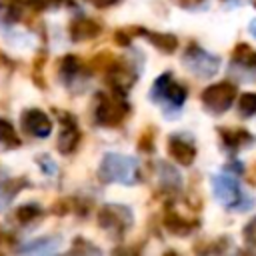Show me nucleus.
Segmentation results:
<instances>
[{
  "label": "nucleus",
  "instance_id": "8",
  "mask_svg": "<svg viewBox=\"0 0 256 256\" xmlns=\"http://www.w3.org/2000/svg\"><path fill=\"white\" fill-rule=\"evenodd\" d=\"M214 194L222 204H234L238 198V188L230 178L218 176L214 178Z\"/></svg>",
  "mask_w": 256,
  "mask_h": 256
},
{
  "label": "nucleus",
  "instance_id": "17",
  "mask_svg": "<svg viewBox=\"0 0 256 256\" xmlns=\"http://www.w3.org/2000/svg\"><path fill=\"white\" fill-rule=\"evenodd\" d=\"M240 110L244 114H254L256 112V94L254 92H246L240 96Z\"/></svg>",
  "mask_w": 256,
  "mask_h": 256
},
{
  "label": "nucleus",
  "instance_id": "19",
  "mask_svg": "<svg viewBox=\"0 0 256 256\" xmlns=\"http://www.w3.org/2000/svg\"><path fill=\"white\" fill-rule=\"evenodd\" d=\"M222 136L226 138V142H228V146H236L240 140H246V138H250L246 132H242V130H232V132H222Z\"/></svg>",
  "mask_w": 256,
  "mask_h": 256
},
{
  "label": "nucleus",
  "instance_id": "16",
  "mask_svg": "<svg viewBox=\"0 0 256 256\" xmlns=\"http://www.w3.org/2000/svg\"><path fill=\"white\" fill-rule=\"evenodd\" d=\"M40 214V208L36 206V204H24V206H20L18 210H16V218L20 220V222H30L32 218H36Z\"/></svg>",
  "mask_w": 256,
  "mask_h": 256
},
{
  "label": "nucleus",
  "instance_id": "3",
  "mask_svg": "<svg viewBox=\"0 0 256 256\" xmlns=\"http://www.w3.org/2000/svg\"><path fill=\"white\" fill-rule=\"evenodd\" d=\"M128 112V106L122 102V98H110V96H100V104L96 108V120L106 126L118 124Z\"/></svg>",
  "mask_w": 256,
  "mask_h": 256
},
{
  "label": "nucleus",
  "instance_id": "2",
  "mask_svg": "<svg viewBox=\"0 0 256 256\" xmlns=\"http://www.w3.org/2000/svg\"><path fill=\"white\" fill-rule=\"evenodd\" d=\"M236 96V88L230 82H220V84H212L202 92V102L206 108H210L212 112H224L226 108H230L232 100Z\"/></svg>",
  "mask_w": 256,
  "mask_h": 256
},
{
  "label": "nucleus",
  "instance_id": "12",
  "mask_svg": "<svg viewBox=\"0 0 256 256\" xmlns=\"http://www.w3.org/2000/svg\"><path fill=\"white\" fill-rule=\"evenodd\" d=\"M150 42L158 48V50H164V52H174L176 46H178V38L172 36V34H160V32H150L148 34Z\"/></svg>",
  "mask_w": 256,
  "mask_h": 256
},
{
  "label": "nucleus",
  "instance_id": "13",
  "mask_svg": "<svg viewBox=\"0 0 256 256\" xmlns=\"http://www.w3.org/2000/svg\"><path fill=\"white\" fill-rule=\"evenodd\" d=\"M0 144H6L10 148H18L20 146V138H18L14 126L8 120H2V118H0Z\"/></svg>",
  "mask_w": 256,
  "mask_h": 256
},
{
  "label": "nucleus",
  "instance_id": "21",
  "mask_svg": "<svg viewBox=\"0 0 256 256\" xmlns=\"http://www.w3.org/2000/svg\"><path fill=\"white\" fill-rule=\"evenodd\" d=\"M92 2H98V4H108V2H114V0H92Z\"/></svg>",
  "mask_w": 256,
  "mask_h": 256
},
{
  "label": "nucleus",
  "instance_id": "14",
  "mask_svg": "<svg viewBox=\"0 0 256 256\" xmlns=\"http://www.w3.org/2000/svg\"><path fill=\"white\" fill-rule=\"evenodd\" d=\"M164 224H166V228L172 232V234H188L190 230H192V224L190 222H186V220H182L178 214H168L166 218H164Z\"/></svg>",
  "mask_w": 256,
  "mask_h": 256
},
{
  "label": "nucleus",
  "instance_id": "1",
  "mask_svg": "<svg viewBox=\"0 0 256 256\" xmlns=\"http://www.w3.org/2000/svg\"><path fill=\"white\" fill-rule=\"evenodd\" d=\"M98 174L104 182H118V184H136L140 178L136 160L130 156L118 154V152L104 154Z\"/></svg>",
  "mask_w": 256,
  "mask_h": 256
},
{
  "label": "nucleus",
  "instance_id": "5",
  "mask_svg": "<svg viewBox=\"0 0 256 256\" xmlns=\"http://www.w3.org/2000/svg\"><path fill=\"white\" fill-rule=\"evenodd\" d=\"M98 220H100L102 228H116V226L128 228L130 222H132V216H130V212H128L124 206L108 204V206H104V208L98 212Z\"/></svg>",
  "mask_w": 256,
  "mask_h": 256
},
{
  "label": "nucleus",
  "instance_id": "6",
  "mask_svg": "<svg viewBox=\"0 0 256 256\" xmlns=\"http://www.w3.org/2000/svg\"><path fill=\"white\" fill-rule=\"evenodd\" d=\"M168 154H170L176 162L188 166V164H192V160H194V156H196V148H194L192 144H188V142H184V140L172 136V138L168 140Z\"/></svg>",
  "mask_w": 256,
  "mask_h": 256
},
{
  "label": "nucleus",
  "instance_id": "9",
  "mask_svg": "<svg viewBox=\"0 0 256 256\" xmlns=\"http://www.w3.org/2000/svg\"><path fill=\"white\" fill-rule=\"evenodd\" d=\"M80 142V132L76 130L74 126V120L68 122V126L62 128V134H60V140H58V150L62 154H70Z\"/></svg>",
  "mask_w": 256,
  "mask_h": 256
},
{
  "label": "nucleus",
  "instance_id": "4",
  "mask_svg": "<svg viewBox=\"0 0 256 256\" xmlns=\"http://www.w3.org/2000/svg\"><path fill=\"white\" fill-rule=\"evenodd\" d=\"M22 126L26 128V132H30V134L36 136V138H46V136H50V132H52V122H50V118H48L42 110H36V108L24 112V116H22Z\"/></svg>",
  "mask_w": 256,
  "mask_h": 256
},
{
  "label": "nucleus",
  "instance_id": "11",
  "mask_svg": "<svg viewBox=\"0 0 256 256\" xmlns=\"http://www.w3.org/2000/svg\"><path fill=\"white\" fill-rule=\"evenodd\" d=\"M22 252H32V254H50L58 250V240L52 238H38L36 242H30L28 246L20 248Z\"/></svg>",
  "mask_w": 256,
  "mask_h": 256
},
{
  "label": "nucleus",
  "instance_id": "20",
  "mask_svg": "<svg viewBox=\"0 0 256 256\" xmlns=\"http://www.w3.org/2000/svg\"><path fill=\"white\" fill-rule=\"evenodd\" d=\"M78 68H80V60H78L76 56H64V58H62V70H64V72L74 74Z\"/></svg>",
  "mask_w": 256,
  "mask_h": 256
},
{
  "label": "nucleus",
  "instance_id": "15",
  "mask_svg": "<svg viewBox=\"0 0 256 256\" xmlns=\"http://www.w3.org/2000/svg\"><path fill=\"white\" fill-rule=\"evenodd\" d=\"M164 98H168L172 104H182L184 102V98H186V90H184V86H180V84H174V82H170L168 86H166V90H164Z\"/></svg>",
  "mask_w": 256,
  "mask_h": 256
},
{
  "label": "nucleus",
  "instance_id": "18",
  "mask_svg": "<svg viewBox=\"0 0 256 256\" xmlns=\"http://www.w3.org/2000/svg\"><path fill=\"white\" fill-rule=\"evenodd\" d=\"M234 58H240L242 62H246V66L256 68V52H250V50H248V46H244V44H240V46L236 48Z\"/></svg>",
  "mask_w": 256,
  "mask_h": 256
},
{
  "label": "nucleus",
  "instance_id": "10",
  "mask_svg": "<svg viewBox=\"0 0 256 256\" xmlns=\"http://www.w3.org/2000/svg\"><path fill=\"white\" fill-rule=\"evenodd\" d=\"M26 184H28L26 180H4V182H0V210L4 206H8L16 198L18 190L24 188Z\"/></svg>",
  "mask_w": 256,
  "mask_h": 256
},
{
  "label": "nucleus",
  "instance_id": "7",
  "mask_svg": "<svg viewBox=\"0 0 256 256\" xmlns=\"http://www.w3.org/2000/svg\"><path fill=\"white\" fill-rule=\"evenodd\" d=\"M70 34L74 40H90L100 34V24L88 18H78L70 26Z\"/></svg>",
  "mask_w": 256,
  "mask_h": 256
}]
</instances>
